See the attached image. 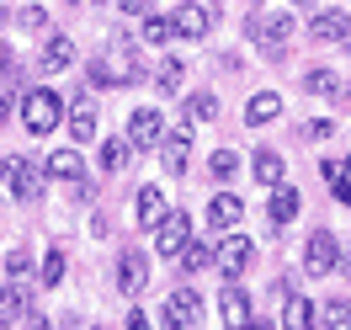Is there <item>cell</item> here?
<instances>
[{"instance_id": "9c48e42d", "label": "cell", "mask_w": 351, "mask_h": 330, "mask_svg": "<svg viewBox=\"0 0 351 330\" xmlns=\"http://www.w3.org/2000/svg\"><path fill=\"white\" fill-rule=\"evenodd\" d=\"M186 240H192V219H186L181 208H176V213L165 208V219L154 224V250H160L165 261H176V256L186 250Z\"/></svg>"}, {"instance_id": "6da1fadb", "label": "cell", "mask_w": 351, "mask_h": 330, "mask_svg": "<svg viewBox=\"0 0 351 330\" xmlns=\"http://www.w3.org/2000/svg\"><path fill=\"white\" fill-rule=\"evenodd\" d=\"M86 80L96 91H107V86H138V80H144V64H138L133 38H112V43L86 64Z\"/></svg>"}, {"instance_id": "52a82bcc", "label": "cell", "mask_w": 351, "mask_h": 330, "mask_svg": "<svg viewBox=\"0 0 351 330\" xmlns=\"http://www.w3.org/2000/svg\"><path fill=\"white\" fill-rule=\"evenodd\" d=\"M192 117H181L176 128H165V139H160V171L165 176H181L186 171V154H192Z\"/></svg>"}, {"instance_id": "7402d4cb", "label": "cell", "mask_w": 351, "mask_h": 330, "mask_svg": "<svg viewBox=\"0 0 351 330\" xmlns=\"http://www.w3.org/2000/svg\"><path fill=\"white\" fill-rule=\"evenodd\" d=\"M282 117V96L277 91H256L250 102H245V123L250 128H266V123H277Z\"/></svg>"}, {"instance_id": "b9f144b4", "label": "cell", "mask_w": 351, "mask_h": 330, "mask_svg": "<svg viewBox=\"0 0 351 330\" xmlns=\"http://www.w3.org/2000/svg\"><path fill=\"white\" fill-rule=\"evenodd\" d=\"M335 102H341V107H351V86H335Z\"/></svg>"}, {"instance_id": "4fadbf2b", "label": "cell", "mask_w": 351, "mask_h": 330, "mask_svg": "<svg viewBox=\"0 0 351 330\" xmlns=\"http://www.w3.org/2000/svg\"><path fill=\"white\" fill-rule=\"evenodd\" d=\"M219 314H223V325H256V304H250V293L240 287V277H223Z\"/></svg>"}, {"instance_id": "8fae6325", "label": "cell", "mask_w": 351, "mask_h": 330, "mask_svg": "<svg viewBox=\"0 0 351 330\" xmlns=\"http://www.w3.org/2000/svg\"><path fill=\"white\" fill-rule=\"evenodd\" d=\"M112 272H117V287H123L128 298H138V293L149 287V256H144L138 245H128V250H117V266H112Z\"/></svg>"}, {"instance_id": "5bb4252c", "label": "cell", "mask_w": 351, "mask_h": 330, "mask_svg": "<svg viewBox=\"0 0 351 330\" xmlns=\"http://www.w3.org/2000/svg\"><path fill=\"white\" fill-rule=\"evenodd\" d=\"M293 32H298V16H293V11H266L256 43H266V54H271V59H282V48H287V38H293Z\"/></svg>"}, {"instance_id": "7bdbcfd3", "label": "cell", "mask_w": 351, "mask_h": 330, "mask_svg": "<svg viewBox=\"0 0 351 330\" xmlns=\"http://www.w3.org/2000/svg\"><path fill=\"white\" fill-rule=\"evenodd\" d=\"M293 5H298V11H319V0H293Z\"/></svg>"}, {"instance_id": "4dcf8cb0", "label": "cell", "mask_w": 351, "mask_h": 330, "mask_svg": "<svg viewBox=\"0 0 351 330\" xmlns=\"http://www.w3.org/2000/svg\"><path fill=\"white\" fill-rule=\"evenodd\" d=\"M138 38L160 48V43H171V38H176V27H171V16H154V11H149V16H144V27H138Z\"/></svg>"}, {"instance_id": "484cf974", "label": "cell", "mask_w": 351, "mask_h": 330, "mask_svg": "<svg viewBox=\"0 0 351 330\" xmlns=\"http://www.w3.org/2000/svg\"><path fill=\"white\" fill-rule=\"evenodd\" d=\"M181 117H192V123H213V117H219V91H192L186 107H181Z\"/></svg>"}, {"instance_id": "7a4b0ae2", "label": "cell", "mask_w": 351, "mask_h": 330, "mask_svg": "<svg viewBox=\"0 0 351 330\" xmlns=\"http://www.w3.org/2000/svg\"><path fill=\"white\" fill-rule=\"evenodd\" d=\"M48 160H32V154H5L0 160V187L11 202H43L48 192Z\"/></svg>"}, {"instance_id": "d6a6232c", "label": "cell", "mask_w": 351, "mask_h": 330, "mask_svg": "<svg viewBox=\"0 0 351 330\" xmlns=\"http://www.w3.org/2000/svg\"><path fill=\"white\" fill-rule=\"evenodd\" d=\"M319 320H325L330 330H351V298H330V304L319 309Z\"/></svg>"}, {"instance_id": "5b68a950", "label": "cell", "mask_w": 351, "mask_h": 330, "mask_svg": "<svg viewBox=\"0 0 351 330\" xmlns=\"http://www.w3.org/2000/svg\"><path fill=\"white\" fill-rule=\"evenodd\" d=\"M160 325H165V330H192V325H202L197 287H171V298H165V309H160Z\"/></svg>"}, {"instance_id": "d4e9b609", "label": "cell", "mask_w": 351, "mask_h": 330, "mask_svg": "<svg viewBox=\"0 0 351 330\" xmlns=\"http://www.w3.org/2000/svg\"><path fill=\"white\" fill-rule=\"evenodd\" d=\"M48 176H53V181L86 176V160H80V150H53V154H48Z\"/></svg>"}, {"instance_id": "4316f807", "label": "cell", "mask_w": 351, "mask_h": 330, "mask_svg": "<svg viewBox=\"0 0 351 330\" xmlns=\"http://www.w3.org/2000/svg\"><path fill=\"white\" fill-rule=\"evenodd\" d=\"M154 86L165 91V96H176V91L186 86V59H160V69H154Z\"/></svg>"}, {"instance_id": "d6986e66", "label": "cell", "mask_w": 351, "mask_h": 330, "mask_svg": "<svg viewBox=\"0 0 351 330\" xmlns=\"http://www.w3.org/2000/svg\"><path fill=\"white\" fill-rule=\"evenodd\" d=\"M186 277H197V272H213L219 266V240H186V250L176 256Z\"/></svg>"}, {"instance_id": "e575fe53", "label": "cell", "mask_w": 351, "mask_h": 330, "mask_svg": "<svg viewBox=\"0 0 351 330\" xmlns=\"http://www.w3.org/2000/svg\"><path fill=\"white\" fill-rule=\"evenodd\" d=\"M32 250H22V245H16V250H5V272H11V277H27V272H32Z\"/></svg>"}, {"instance_id": "30bf717a", "label": "cell", "mask_w": 351, "mask_h": 330, "mask_svg": "<svg viewBox=\"0 0 351 330\" xmlns=\"http://www.w3.org/2000/svg\"><path fill=\"white\" fill-rule=\"evenodd\" d=\"M123 139H128L133 150H160V139H165V117H160V107L128 112V128H123Z\"/></svg>"}, {"instance_id": "9a60e30c", "label": "cell", "mask_w": 351, "mask_h": 330, "mask_svg": "<svg viewBox=\"0 0 351 330\" xmlns=\"http://www.w3.org/2000/svg\"><path fill=\"white\" fill-rule=\"evenodd\" d=\"M298 208H304V192H298L293 181H277V187H271V198H266V219L282 229V224L298 219Z\"/></svg>"}, {"instance_id": "60d3db41", "label": "cell", "mask_w": 351, "mask_h": 330, "mask_svg": "<svg viewBox=\"0 0 351 330\" xmlns=\"http://www.w3.org/2000/svg\"><path fill=\"white\" fill-rule=\"evenodd\" d=\"M335 272H341V277L351 283V250H341V261H335Z\"/></svg>"}, {"instance_id": "3957f363", "label": "cell", "mask_w": 351, "mask_h": 330, "mask_svg": "<svg viewBox=\"0 0 351 330\" xmlns=\"http://www.w3.org/2000/svg\"><path fill=\"white\" fill-rule=\"evenodd\" d=\"M16 112H22V128L32 133V139H48V133L64 123L69 102H64L53 86H27V91H22V107H16Z\"/></svg>"}, {"instance_id": "74e56055", "label": "cell", "mask_w": 351, "mask_h": 330, "mask_svg": "<svg viewBox=\"0 0 351 330\" xmlns=\"http://www.w3.org/2000/svg\"><path fill=\"white\" fill-rule=\"evenodd\" d=\"M16 107H22V96H16L11 86H0V123H5V117H11Z\"/></svg>"}, {"instance_id": "836d02e7", "label": "cell", "mask_w": 351, "mask_h": 330, "mask_svg": "<svg viewBox=\"0 0 351 330\" xmlns=\"http://www.w3.org/2000/svg\"><path fill=\"white\" fill-rule=\"evenodd\" d=\"M16 27H22V32H43L48 11H43V5H22V11H16Z\"/></svg>"}, {"instance_id": "277c9868", "label": "cell", "mask_w": 351, "mask_h": 330, "mask_svg": "<svg viewBox=\"0 0 351 330\" xmlns=\"http://www.w3.org/2000/svg\"><path fill=\"white\" fill-rule=\"evenodd\" d=\"M213 22H219V11H213V5H202V0H181V5L171 11L176 38H186V43H202V38L213 32Z\"/></svg>"}, {"instance_id": "44dd1931", "label": "cell", "mask_w": 351, "mask_h": 330, "mask_svg": "<svg viewBox=\"0 0 351 330\" xmlns=\"http://www.w3.org/2000/svg\"><path fill=\"white\" fill-rule=\"evenodd\" d=\"M250 176H256L266 192H271L277 181H287V160H282L277 150H256V154H250Z\"/></svg>"}, {"instance_id": "8992f818", "label": "cell", "mask_w": 351, "mask_h": 330, "mask_svg": "<svg viewBox=\"0 0 351 330\" xmlns=\"http://www.w3.org/2000/svg\"><path fill=\"white\" fill-rule=\"evenodd\" d=\"M335 261H341V240H335L330 229H308V240H304V272H308V277H330Z\"/></svg>"}, {"instance_id": "f35d334b", "label": "cell", "mask_w": 351, "mask_h": 330, "mask_svg": "<svg viewBox=\"0 0 351 330\" xmlns=\"http://www.w3.org/2000/svg\"><path fill=\"white\" fill-rule=\"evenodd\" d=\"M117 5H123V16H149L154 0H117Z\"/></svg>"}, {"instance_id": "d590c367", "label": "cell", "mask_w": 351, "mask_h": 330, "mask_svg": "<svg viewBox=\"0 0 351 330\" xmlns=\"http://www.w3.org/2000/svg\"><path fill=\"white\" fill-rule=\"evenodd\" d=\"M298 133H304V139H314V144H325L330 133H335V117H308Z\"/></svg>"}, {"instance_id": "2e32d148", "label": "cell", "mask_w": 351, "mask_h": 330, "mask_svg": "<svg viewBox=\"0 0 351 330\" xmlns=\"http://www.w3.org/2000/svg\"><path fill=\"white\" fill-rule=\"evenodd\" d=\"M27 309H32V287H27V277H11V283H0V330L16 325Z\"/></svg>"}, {"instance_id": "ee69618b", "label": "cell", "mask_w": 351, "mask_h": 330, "mask_svg": "<svg viewBox=\"0 0 351 330\" xmlns=\"http://www.w3.org/2000/svg\"><path fill=\"white\" fill-rule=\"evenodd\" d=\"M69 5H86V0H69Z\"/></svg>"}, {"instance_id": "8d00e7d4", "label": "cell", "mask_w": 351, "mask_h": 330, "mask_svg": "<svg viewBox=\"0 0 351 330\" xmlns=\"http://www.w3.org/2000/svg\"><path fill=\"white\" fill-rule=\"evenodd\" d=\"M69 202H96V181L75 176V181H69Z\"/></svg>"}, {"instance_id": "e0dca14e", "label": "cell", "mask_w": 351, "mask_h": 330, "mask_svg": "<svg viewBox=\"0 0 351 330\" xmlns=\"http://www.w3.org/2000/svg\"><path fill=\"white\" fill-rule=\"evenodd\" d=\"M75 64V38H64V32H48L43 48H38V69L43 75H59V69Z\"/></svg>"}, {"instance_id": "1f68e13d", "label": "cell", "mask_w": 351, "mask_h": 330, "mask_svg": "<svg viewBox=\"0 0 351 330\" xmlns=\"http://www.w3.org/2000/svg\"><path fill=\"white\" fill-rule=\"evenodd\" d=\"M208 171H213V181H234V171H240V154L219 144V150L208 154Z\"/></svg>"}, {"instance_id": "f1b7e54d", "label": "cell", "mask_w": 351, "mask_h": 330, "mask_svg": "<svg viewBox=\"0 0 351 330\" xmlns=\"http://www.w3.org/2000/svg\"><path fill=\"white\" fill-rule=\"evenodd\" d=\"M133 154H138V150H133L128 139H107V144H101V171H112V176H117Z\"/></svg>"}, {"instance_id": "603a6c76", "label": "cell", "mask_w": 351, "mask_h": 330, "mask_svg": "<svg viewBox=\"0 0 351 330\" xmlns=\"http://www.w3.org/2000/svg\"><path fill=\"white\" fill-rule=\"evenodd\" d=\"M133 219L144 224V229H154V224L165 219V192L160 187H138L133 192Z\"/></svg>"}, {"instance_id": "7c38bea8", "label": "cell", "mask_w": 351, "mask_h": 330, "mask_svg": "<svg viewBox=\"0 0 351 330\" xmlns=\"http://www.w3.org/2000/svg\"><path fill=\"white\" fill-rule=\"evenodd\" d=\"M64 123H69V133H75V144H90V139H96L101 112H96V96H90V91H75V96H69Z\"/></svg>"}, {"instance_id": "ba28073f", "label": "cell", "mask_w": 351, "mask_h": 330, "mask_svg": "<svg viewBox=\"0 0 351 330\" xmlns=\"http://www.w3.org/2000/svg\"><path fill=\"white\" fill-rule=\"evenodd\" d=\"M250 266H256V240L223 229V235H219V277H245Z\"/></svg>"}, {"instance_id": "ffe728a7", "label": "cell", "mask_w": 351, "mask_h": 330, "mask_svg": "<svg viewBox=\"0 0 351 330\" xmlns=\"http://www.w3.org/2000/svg\"><path fill=\"white\" fill-rule=\"evenodd\" d=\"M240 219H245V202L234 198V192H219V198L208 202V229H213V235H223V229H234Z\"/></svg>"}, {"instance_id": "ac0fdd59", "label": "cell", "mask_w": 351, "mask_h": 330, "mask_svg": "<svg viewBox=\"0 0 351 330\" xmlns=\"http://www.w3.org/2000/svg\"><path fill=\"white\" fill-rule=\"evenodd\" d=\"M346 32H351L346 11H335V5H330V11H308V38H314V43H341Z\"/></svg>"}, {"instance_id": "ab89813d", "label": "cell", "mask_w": 351, "mask_h": 330, "mask_svg": "<svg viewBox=\"0 0 351 330\" xmlns=\"http://www.w3.org/2000/svg\"><path fill=\"white\" fill-rule=\"evenodd\" d=\"M123 325H128V330H144V325H149V320H144V309L133 304V309H128V320H123Z\"/></svg>"}, {"instance_id": "cb8c5ba5", "label": "cell", "mask_w": 351, "mask_h": 330, "mask_svg": "<svg viewBox=\"0 0 351 330\" xmlns=\"http://www.w3.org/2000/svg\"><path fill=\"white\" fill-rule=\"evenodd\" d=\"M314 314H319V309L308 304L304 293H282V330H308Z\"/></svg>"}, {"instance_id": "83f0119b", "label": "cell", "mask_w": 351, "mask_h": 330, "mask_svg": "<svg viewBox=\"0 0 351 330\" xmlns=\"http://www.w3.org/2000/svg\"><path fill=\"white\" fill-rule=\"evenodd\" d=\"M64 250H59V245H48V256H43V261H38V283H43V287H59V283H64Z\"/></svg>"}, {"instance_id": "f546056e", "label": "cell", "mask_w": 351, "mask_h": 330, "mask_svg": "<svg viewBox=\"0 0 351 330\" xmlns=\"http://www.w3.org/2000/svg\"><path fill=\"white\" fill-rule=\"evenodd\" d=\"M335 69H325V64H314V69H304V91L308 96H335Z\"/></svg>"}]
</instances>
